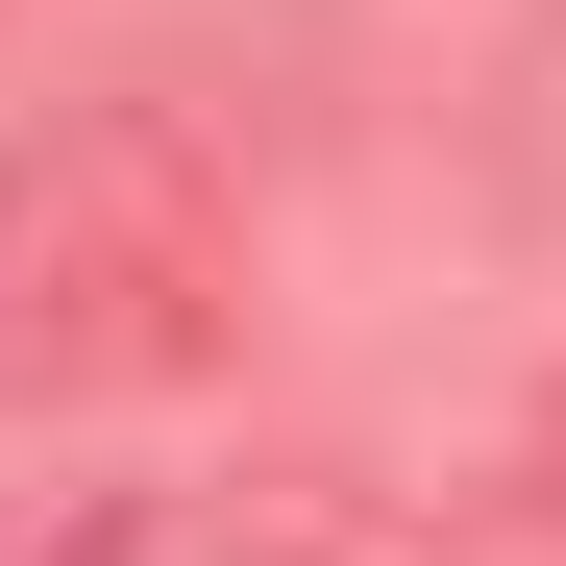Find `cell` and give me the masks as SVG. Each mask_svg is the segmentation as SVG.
Instances as JSON below:
<instances>
[{
  "mask_svg": "<svg viewBox=\"0 0 566 566\" xmlns=\"http://www.w3.org/2000/svg\"><path fill=\"white\" fill-rule=\"evenodd\" d=\"M247 345V172L172 99H74L0 148V419H124Z\"/></svg>",
  "mask_w": 566,
  "mask_h": 566,
  "instance_id": "obj_1",
  "label": "cell"
},
{
  "mask_svg": "<svg viewBox=\"0 0 566 566\" xmlns=\"http://www.w3.org/2000/svg\"><path fill=\"white\" fill-rule=\"evenodd\" d=\"M542 148H566V0H542Z\"/></svg>",
  "mask_w": 566,
  "mask_h": 566,
  "instance_id": "obj_2",
  "label": "cell"
}]
</instances>
